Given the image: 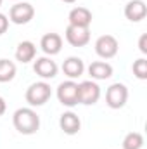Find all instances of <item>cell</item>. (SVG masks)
I'll return each instance as SVG.
<instances>
[{"mask_svg":"<svg viewBox=\"0 0 147 149\" xmlns=\"http://www.w3.org/2000/svg\"><path fill=\"white\" fill-rule=\"evenodd\" d=\"M14 128L23 135H33L40 128V116L31 108H19L12 116Z\"/></svg>","mask_w":147,"mask_h":149,"instance_id":"obj_1","label":"cell"},{"mask_svg":"<svg viewBox=\"0 0 147 149\" xmlns=\"http://www.w3.org/2000/svg\"><path fill=\"white\" fill-rule=\"evenodd\" d=\"M52 95V88L47 81L31 83L26 90V102L30 106H43Z\"/></svg>","mask_w":147,"mask_h":149,"instance_id":"obj_2","label":"cell"},{"mask_svg":"<svg viewBox=\"0 0 147 149\" xmlns=\"http://www.w3.org/2000/svg\"><path fill=\"white\" fill-rule=\"evenodd\" d=\"M101 99V87L94 80H85L78 83V102L85 106H92Z\"/></svg>","mask_w":147,"mask_h":149,"instance_id":"obj_3","label":"cell"},{"mask_svg":"<svg viewBox=\"0 0 147 149\" xmlns=\"http://www.w3.org/2000/svg\"><path fill=\"white\" fill-rule=\"evenodd\" d=\"M128 101V88L123 83H112L106 90V102L111 109H121Z\"/></svg>","mask_w":147,"mask_h":149,"instance_id":"obj_4","label":"cell"},{"mask_svg":"<svg viewBox=\"0 0 147 149\" xmlns=\"http://www.w3.org/2000/svg\"><path fill=\"white\" fill-rule=\"evenodd\" d=\"M35 16V9L28 2H17L9 10V21L14 24H28Z\"/></svg>","mask_w":147,"mask_h":149,"instance_id":"obj_5","label":"cell"},{"mask_svg":"<svg viewBox=\"0 0 147 149\" xmlns=\"http://www.w3.org/2000/svg\"><path fill=\"white\" fill-rule=\"evenodd\" d=\"M57 99L62 106H68V108H73L78 104V83L73 80H68V81H62L59 83L57 87Z\"/></svg>","mask_w":147,"mask_h":149,"instance_id":"obj_6","label":"cell"},{"mask_svg":"<svg viewBox=\"0 0 147 149\" xmlns=\"http://www.w3.org/2000/svg\"><path fill=\"white\" fill-rule=\"evenodd\" d=\"M118 49H119V43L112 35H102V37H99L95 40V52L102 59L114 57L118 54Z\"/></svg>","mask_w":147,"mask_h":149,"instance_id":"obj_7","label":"cell"},{"mask_svg":"<svg viewBox=\"0 0 147 149\" xmlns=\"http://www.w3.org/2000/svg\"><path fill=\"white\" fill-rule=\"evenodd\" d=\"M66 40L73 47H85L90 42V30L88 28H80V26H71L68 24L66 28Z\"/></svg>","mask_w":147,"mask_h":149,"instance_id":"obj_8","label":"cell"},{"mask_svg":"<svg viewBox=\"0 0 147 149\" xmlns=\"http://www.w3.org/2000/svg\"><path fill=\"white\" fill-rule=\"evenodd\" d=\"M33 70H35V73L40 76V78H43V80H52L55 74H57V64H55V61H52L50 57H38L37 61H35V64H33Z\"/></svg>","mask_w":147,"mask_h":149,"instance_id":"obj_9","label":"cell"},{"mask_svg":"<svg viewBox=\"0 0 147 149\" xmlns=\"http://www.w3.org/2000/svg\"><path fill=\"white\" fill-rule=\"evenodd\" d=\"M147 16V5L144 0H130L125 5V17L132 23H139Z\"/></svg>","mask_w":147,"mask_h":149,"instance_id":"obj_10","label":"cell"},{"mask_svg":"<svg viewBox=\"0 0 147 149\" xmlns=\"http://www.w3.org/2000/svg\"><path fill=\"white\" fill-rule=\"evenodd\" d=\"M59 127L61 130L66 134V135H74L80 132L81 128V121L78 118V114H74L73 111H68V113H62L61 118H59Z\"/></svg>","mask_w":147,"mask_h":149,"instance_id":"obj_11","label":"cell"},{"mask_svg":"<svg viewBox=\"0 0 147 149\" xmlns=\"http://www.w3.org/2000/svg\"><path fill=\"white\" fill-rule=\"evenodd\" d=\"M40 47L47 56H55L62 49V38L57 33H47L40 40Z\"/></svg>","mask_w":147,"mask_h":149,"instance_id":"obj_12","label":"cell"},{"mask_svg":"<svg viewBox=\"0 0 147 149\" xmlns=\"http://www.w3.org/2000/svg\"><path fill=\"white\" fill-rule=\"evenodd\" d=\"M68 19H69V24L71 26L88 28L90 23H92V12L87 7H74V9H71Z\"/></svg>","mask_w":147,"mask_h":149,"instance_id":"obj_13","label":"cell"},{"mask_svg":"<svg viewBox=\"0 0 147 149\" xmlns=\"http://www.w3.org/2000/svg\"><path fill=\"white\" fill-rule=\"evenodd\" d=\"M62 71L64 74L69 78V80H74V78H80L83 71H85V64H83V61L80 59V57H68L64 63H62Z\"/></svg>","mask_w":147,"mask_h":149,"instance_id":"obj_14","label":"cell"},{"mask_svg":"<svg viewBox=\"0 0 147 149\" xmlns=\"http://www.w3.org/2000/svg\"><path fill=\"white\" fill-rule=\"evenodd\" d=\"M88 74L92 80H107L112 76V66L106 61H94L88 66Z\"/></svg>","mask_w":147,"mask_h":149,"instance_id":"obj_15","label":"cell"},{"mask_svg":"<svg viewBox=\"0 0 147 149\" xmlns=\"http://www.w3.org/2000/svg\"><path fill=\"white\" fill-rule=\"evenodd\" d=\"M35 56H37V47H35V43L30 42V40L21 42V43L17 45V49H16V59H17L19 63H23V64L33 61Z\"/></svg>","mask_w":147,"mask_h":149,"instance_id":"obj_16","label":"cell"},{"mask_svg":"<svg viewBox=\"0 0 147 149\" xmlns=\"http://www.w3.org/2000/svg\"><path fill=\"white\" fill-rule=\"evenodd\" d=\"M16 76V64L9 59H0V83H7Z\"/></svg>","mask_w":147,"mask_h":149,"instance_id":"obj_17","label":"cell"},{"mask_svg":"<svg viewBox=\"0 0 147 149\" xmlns=\"http://www.w3.org/2000/svg\"><path fill=\"white\" fill-rule=\"evenodd\" d=\"M144 137L140 132H130L123 139V149H142Z\"/></svg>","mask_w":147,"mask_h":149,"instance_id":"obj_18","label":"cell"},{"mask_svg":"<svg viewBox=\"0 0 147 149\" xmlns=\"http://www.w3.org/2000/svg\"><path fill=\"white\" fill-rule=\"evenodd\" d=\"M132 70H133V74H135L139 80H147V59L146 57L137 59V61L133 63Z\"/></svg>","mask_w":147,"mask_h":149,"instance_id":"obj_19","label":"cell"},{"mask_svg":"<svg viewBox=\"0 0 147 149\" xmlns=\"http://www.w3.org/2000/svg\"><path fill=\"white\" fill-rule=\"evenodd\" d=\"M9 28V19L5 14H0V35H3Z\"/></svg>","mask_w":147,"mask_h":149,"instance_id":"obj_20","label":"cell"},{"mask_svg":"<svg viewBox=\"0 0 147 149\" xmlns=\"http://www.w3.org/2000/svg\"><path fill=\"white\" fill-rule=\"evenodd\" d=\"M139 49H140L142 54H147V33H144L140 37V40H139Z\"/></svg>","mask_w":147,"mask_h":149,"instance_id":"obj_21","label":"cell"},{"mask_svg":"<svg viewBox=\"0 0 147 149\" xmlns=\"http://www.w3.org/2000/svg\"><path fill=\"white\" fill-rule=\"evenodd\" d=\"M5 109H7V104H5V99L3 97H0V116L5 113Z\"/></svg>","mask_w":147,"mask_h":149,"instance_id":"obj_22","label":"cell"},{"mask_svg":"<svg viewBox=\"0 0 147 149\" xmlns=\"http://www.w3.org/2000/svg\"><path fill=\"white\" fill-rule=\"evenodd\" d=\"M62 2H66V3H74L76 0H62Z\"/></svg>","mask_w":147,"mask_h":149,"instance_id":"obj_23","label":"cell"},{"mask_svg":"<svg viewBox=\"0 0 147 149\" xmlns=\"http://www.w3.org/2000/svg\"><path fill=\"white\" fill-rule=\"evenodd\" d=\"M0 7H2V0H0Z\"/></svg>","mask_w":147,"mask_h":149,"instance_id":"obj_24","label":"cell"}]
</instances>
